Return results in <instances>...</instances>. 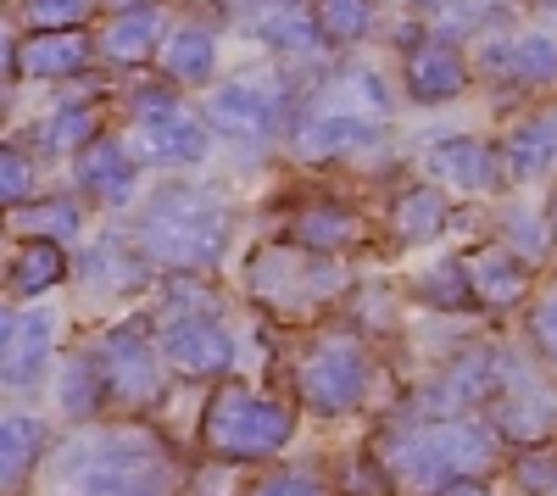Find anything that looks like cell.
<instances>
[{"instance_id": "cell-1", "label": "cell", "mask_w": 557, "mask_h": 496, "mask_svg": "<svg viewBox=\"0 0 557 496\" xmlns=\"http://www.w3.org/2000/svg\"><path fill=\"white\" fill-rule=\"evenodd\" d=\"M162 480L168 474L157 441H146L139 430L84 435L57 463V485L67 496H162Z\"/></svg>"}, {"instance_id": "cell-2", "label": "cell", "mask_w": 557, "mask_h": 496, "mask_svg": "<svg viewBox=\"0 0 557 496\" xmlns=\"http://www.w3.org/2000/svg\"><path fill=\"white\" fill-rule=\"evenodd\" d=\"M491 452H496V435L485 424L441 419V424H418V430L396 435L385 446V469L412 491H441V485H457L469 474H485Z\"/></svg>"}, {"instance_id": "cell-3", "label": "cell", "mask_w": 557, "mask_h": 496, "mask_svg": "<svg viewBox=\"0 0 557 496\" xmlns=\"http://www.w3.org/2000/svg\"><path fill=\"white\" fill-rule=\"evenodd\" d=\"M296 419L278 408V401L257 396V390H240V385H223L207 408V452L223 458V463H246V458H268L290 441Z\"/></svg>"}, {"instance_id": "cell-4", "label": "cell", "mask_w": 557, "mask_h": 496, "mask_svg": "<svg viewBox=\"0 0 557 496\" xmlns=\"http://www.w3.org/2000/svg\"><path fill=\"white\" fill-rule=\"evenodd\" d=\"M139 240H146L162 262L178 268H207L223 251V212L196 196V190H162L139 223Z\"/></svg>"}, {"instance_id": "cell-5", "label": "cell", "mask_w": 557, "mask_h": 496, "mask_svg": "<svg viewBox=\"0 0 557 496\" xmlns=\"http://www.w3.org/2000/svg\"><path fill=\"white\" fill-rule=\"evenodd\" d=\"M296 390L312 413H346L368 390V357L351 335H318L296 369Z\"/></svg>"}, {"instance_id": "cell-6", "label": "cell", "mask_w": 557, "mask_h": 496, "mask_svg": "<svg viewBox=\"0 0 557 496\" xmlns=\"http://www.w3.org/2000/svg\"><path fill=\"white\" fill-rule=\"evenodd\" d=\"M134 146L157 162H201L207 157V128L184 112L162 89H139V128Z\"/></svg>"}, {"instance_id": "cell-7", "label": "cell", "mask_w": 557, "mask_h": 496, "mask_svg": "<svg viewBox=\"0 0 557 496\" xmlns=\"http://www.w3.org/2000/svg\"><path fill=\"white\" fill-rule=\"evenodd\" d=\"M162 357L178 374H223L228 363H235V346H228L223 324H212L207 312H196V319H168Z\"/></svg>"}, {"instance_id": "cell-8", "label": "cell", "mask_w": 557, "mask_h": 496, "mask_svg": "<svg viewBox=\"0 0 557 496\" xmlns=\"http://www.w3.org/2000/svg\"><path fill=\"white\" fill-rule=\"evenodd\" d=\"M107 385L123 396V401H151L162 374H157V357L146 351V335L139 330H117L107 335Z\"/></svg>"}, {"instance_id": "cell-9", "label": "cell", "mask_w": 557, "mask_h": 496, "mask_svg": "<svg viewBox=\"0 0 557 496\" xmlns=\"http://www.w3.org/2000/svg\"><path fill=\"white\" fill-rule=\"evenodd\" d=\"M207 123L218 134H235V140H257L273 128V96L257 84H218L207 101Z\"/></svg>"}, {"instance_id": "cell-10", "label": "cell", "mask_w": 557, "mask_h": 496, "mask_svg": "<svg viewBox=\"0 0 557 496\" xmlns=\"http://www.w3.org/2000/svg\"><path fill=\"white\" fill-rule=\"evenodd\" d=\"M89 62V39L78 28H51V34H28L17 45V73L34 78H67Z\"/></svg>"}, {"instance_id": "cell-11", "label": "cell", "mask_w": 557, "mask_h": 496, "mask_svg": "<svg viewBox=\"0 0 557 496\" xmlns=\"http://www.w3.org/2000/svg\"><path fill=\"white\" fill-rule=\"evenodd\" d=\"M462 84H469V67L451 45H418L407 57V89L418 101H451Z\"/></svg>"}, {"instance_id": "cell-12", "label": "cell", "mask_w": 557, "mask_h": 496, "mask_svg": "<svg viewBox=\"0 0 557 496\" xmlns=\"http://www.w3.org/2000/svg\"><path fill=\"white\" fill-rule=\"evenodd\" d=\"M430 173L446 190H485L496 185V151L480 140H446L430 151Z\"/></svg>"}, {"instance_id": "cell-13", "label": "cell", "mask_w": 557, "mask_h": 496, "mask_svg": "<svg viewBox=\"0 0 557 496\" xmlns=\"http://www.w3.org/2000/svg\"><path fill=\"white\" fill-rule=\"evenodd\" d=\"M78 185H84V190H96L101 201H128L134 168H128L123 146H107V140L84 146V157H78Z\"/></svg>"}, {"instance_id": "cell-14", "label": "cell", "mask_w": 557, "mask_h": 496, "mask_svg": "<svg viewBox=\"0 0 557 496\" xmlns=\"http://www.w3.org/2000/svg\"><path fill=\"white\" fill-rule=\"evenodd\" d=\"M45 351H51V319L45 312H23L7 324V380L23 385L28 374H39Z\"/></svg>"}, {"instance_id": "cell-15", "label": "cell", "mask_w": 557, "mask_h": 496, "mask_svg": "<svg viewBox=\"0 0 557 496\" xmlns=\"http://www.w3.org/2000/svg\"><path fill=\"white\" fill-rule=\"evenodd\" d=\"M462 268H469V285H474L480 301L507 307V301H519V296H524V268H519L513 251H480V257H469Z\"/></svg>"}, {"instance_id": "cell-16", "label": "cell", "mask_w": 557, "mask_h": 496, "mask_svg": "<svg viewBox=\"0 0 557 496\" xmlns=\"http://www.w3.org/2000/svg\"><path fill=\"white\" fill-rule=\"evenodd\" d=\"M212 57H218V45L207 28H178L162 45V73L178 84H201V78H212Z\"/></svg>"}, {"instance_id": "cell-17", "label": "cell", "mask_w": 557, "mask_h": 496, "mask_svg": "<svg viewBox=\"0 0 557 496\" xmlns=\"http://www.w3.org/2000/svg\"><path fill=\"white\" fill-rule=\"evenodd\" d=\"M290 235H296V246L335 251V246H351V240L362 235V223H357L351 212H341V207H307V212H296Z\"/></svg>"}, {"instance_id": "cell-18", "label": "cell", "mask_w": 557, "mask_h": 496, "mask_svg": "<svg viewBox=\"0 0 557 496\" xmlns=\"http://www.w3.org/2000/svg\"><path fill=\"white\" fill-rule=\"evenodd\" d=\"M357 146H374V123H362V117H323L296 140L301 157H341Z\"/></svg>"}, {"instance_id": "cell-19", "label": "cell", "mask_w": 557, "mask_h": 496, "mask_svg": "<svg viewBox=\"0 0 557 496\" xmlns=\"http://www.w3.org/2000/svg\"><path fill=\"white\" fill-rule=\"evenodd\" d=\"M157 12L151 7H134V12H123L112 28H107V57L112 62H139V57H151V45H157Z\"/></svg>"}, {"instance_id": "cell-20", "label": "cell", "mask_w": 557, "mask_h": 496, "mask_svg": "<svg viewBox=\"0 0 557 496\" xmlns=\"http://www.w3.org/2000/svg\"><path fill=\"white\" fill-rule=\"evenodd\" d=\"M62 274H67V257H62L57 240H28V246L17 251V268H12V280H17L23 296H34V290H45V285H57Z\"/></svg>"}, {"instance_id": "cell-21", "label": "cell", "mask_w": 557, "mask_h": 496, "mask_svg": "<svg viewBox=\"0 0 557 496\" xmlns=\"http://www.w3.org/2000/svg\"><path fill=\"white\" fill-rule=\"evenodd\" d=\"M34 140L45 151H73V146H96V112L89 107H62L57 117H45Z\"/></svg>"}, {"instance_id": "cell-22", "label": "cell", "mask_w": 557, "mask_h": 496, "mask_svg": "<svg viewBox=\"0 0 557 496\" xmlns=\"http://www.w3.org/2000/svg\"><path fill=\"white\" fill-rule=\"evenodd\" d=\"M441 223H446L441 190H412V196L396 201V235H401V240H430Z\"/></svg>"}, {"instance_id": "cell-23", "label": "cell", "mask_w": 557, "mask_h": 496, "mask_svg": "<svg viewBox=\"0 0 557 496\" xmlns=\"http://www.w3.org/2000/svg\"><path fill=\"white\" fill-rule=\"evenodd\" d=\"M507 67L524 84H546V78H557V45L546 34H530L519 45H507Z\"/></svg>"}, {"instance_id": "cell-24", "label": "cell", "mask_w": 557, "mask_h": 496, "mask_svg": "<svg viewBox=\"0 0 557 496\" xmlns=\"http://www.w3.org/2000/svg\"><path fill=\"white\" fill-rule=\"evenodd\" d=\"M262 39H268V45H285V51H318L323 23H312L307 12H273V17L262 23Z\"/></svg>"}, {"instance_id": "cell-25", "label": "cell", "mask_w": 557, "mask_h": 496, "mask_svg": "<svg viewBox=\"0 0 557 496\" xmlns=\"http://www.w3.org/2000/svg\"><path fill=\"white\" fill-rule=\"evenodd\" d=\"M552 151H557V117H541V123H524V128L513 134V162H519L524 173H535V168H546V162H552Z\"/></svg>"}, {"instance_id": "cell-26", "label": "cell", "mask_w": 557, "mask_h": 496, "mask_svg": "<svg viewBox=\"0 0 557 496\" xmlns=\"http://www.w3.org/2000/svg\"><path fill=\"white\" fill-rule=\"evenodd\" d=\"M101 385H107V374H101L96 363H73V369L62 374V408H67V413H96Z\"/></svg>"}, {"instance_id": "cell-27", "label": "cell", "mask_w": 557, "mask_h": 496, "mask_svg": "<svg viewBox=\"0 0 557 496\" xmlns=\"http://www.w3.org/2000/svg\"><path fill=\"white\" fill-rule=\"evenodd\" d=\"M34 452H39V424L23 419V413H7V485L23 480V469H28Z\"/></svg>"}, {"instance_id": "cell-28", "label": "cell", "mask_w": 557, "mask_h": 496, "mask_svg": "<svg viewBox=\"0 0 557 496\" xmlns=\"http://www.w3.org/2000/svg\"><path fill=\"white\" fill-rule=\"evenodd\" d=\"M318 23L330 39H357L368 28V0H318Z\"/></svg>"}, {"instance_id": "cell-29", "label": "cell", "mask_w": 557, "mask_h": 496, "mask_svg": "<svg viewBox=\"0 0 557 496\" xmlns=\"http://www.w3.org/2000/svg\"><path fill=\"white\" fill-rule=\"evenodd\" d=\"M89 12V0H28V23L34 34H51V28H78Z\"/></svg>"}, {"instance_id": "cell-30", "label": "cell", "mask_w": 557, "mask_h": 496, "mask_svg": "<svg viewBox=\"0 0 557 496\" xmlns=\"http://www.w3.org/2000/svg\"><path fill=\"white\" fill-rule=\"evenodd\" d=\"M462 274H469V268H430V274H424V285H418V290H424V301H441V307H462V301L474 296V285L462 280Z\"/></svg>"}, {"instance_id": "cell-31", "label": "cell", "mask_w": 557, "mask_h": 496, "mask_svg": "<svg viewBox=\"0 0 557 496\" xmlns=\"http://www.w3.org/2000/svg\"><path fill=\"white\" fill-rule=\"evenodd\" d=\"M23 230H34L39 240H51V235H73L78 230V207L73 201H45L23 218Z\"/></svg>"}, {"instance_id": "cell-32", "label": "cell", "mask_w": 557, "mask_h": 496, "mask_svg": "<svg viewBox=\"0 0 557 496\" xmlns=\"http://www.w3.org/2000/svg\"><path fill=\"white\" fill-rule=\"evenodd\" d=\"M519 485L530 496H552L557 491V452H530L519 458Z\"/></svg>"}, {"instance_id": "cell-33", "label": "cell", "mask_w": 557, "mask_h": 496, "mask_svg": "<svg viewBox=\"0 0 557 496\" xmlns=\"http://www.w3.org/2000/svg\"><path fill=\"white\" fill-rule=\"evenodd\" d=\"M0 185H7V190H0V196H7L12 207L28 196V185H34V173H28V162H23V151H7V162H0Z\"/></svg>"}, {"instance_id": "cell-34", "label": "cell", "mask_w": 557, "mask_h": 496, "mask_svg": "<svg viewBox=\"0 0 557 496\" xmlns=\"http://www.w3.org/2000/svg\"><path fill=\"white\" fill-rule=\"evenodd\" d=\"M535 340H541V351L557 363V285L546 290V301L535 307Z\"/></svg>"}, {"instance_id": "cell-35", "label": "cell", "mask_w": 557, "mask_h": 496, "mask_svg": "<svg viewBox=\"0 0 557 496\" xmlns=\"http://www.w3.org/2000/svg\"><path fill=\"white\" fill-rule=\"evenodd\" d=\"M251 496H318V485H312L307 474H273V480H262Z\"/></svg>"}, {"instance_id": "cell-36", "label": "cell", "mask_w": 557, "mask_h": 496, "mask_svg": "<svg viewBox=\"0 0 557 496\" xmlns=\"http://www.w3.org/2000/svg\"><path fill=\"white\" fill-rule=\"evenodd\" d=\"M446 496H485V491H474V485H451Z\"/></svg>"}]
</instances>
